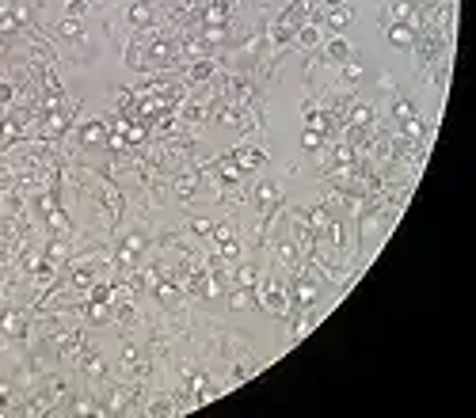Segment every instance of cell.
<instances>
[{
    "mask_svg": "<svg viewBox=\"0 0 476 418\" xmlns=\"http://www.w3.org/2000/svg\"><path fill=\"white\" fill-rule=\"evenodd\" d=\"M389 42H392V46H400V50H404V46H411V42H415V31H411V23H396V27L389 31Z\"/></svg>",
    "mask_w": 476,
    "mask_h": 418,
    "instance_id": "cell-1",
    "label": "cell"
},
{
    "mask_svg": "<svg viewBox=\"0 0 476 418\" xmlns=\"http://www.w3.org/2000/svg\"><path fill=\"white\" fill-rule=\"evenodd\" d=\"M259 164H263V152L259 149H237V167L251 171V167H259Z\"/></svg>",
    "mask_w": 476,
    "mask_h": 418,
    "instance_id": "cell-2",
    "label": "cell"
},
{
    "mask_svg": "<svg viewBox=\"0 0 476 418\" xmlns=\"http://www.w3.org/2000/svg\"><path fill=\"white\" fill-rule=\"evenodd\" d=\"M80 141H88V145H99V141H107V129H103V122H88V126L80 129Z\"/></svg>",
    "mask_w": 476,
    "mask_h": 418,
    "instance_id": "cell-3",
    "label": "cell"
},
{
    "mask_svg": "<svg viewBox=\"0 0 476 418\" xmlns=\"http://www.w3.org/2000/svg\"><path fill=\"white\" fill-rule=\"evenodd\" d=\"M0 327H4V334H15V338H19V334L27 331V323H23V316H15V312H4V320H0Z\"/></svg>",
    "mask_w": 476,
    "mask_h": 418,
    "instance_id": "cell-4",
    "label": "cell"
},
{
    "mask_svg": "<svg viewBox=\"0 0 476 418\" xmlns=\"http://www.w3.org/2000/svg\"><path fill=\"white\" fill-rule=\"evenodd\" d=\"M328 57H332V61H347V57H351V46H347L343 38H336V42L328 46Z\"/></svg>",
    "mask_w": 476,
    "mask_h": 418,
    "instance_id": "cell-5",
    "label": "cell"
},
{
    "mask_svg": "<svg viewBox=\"0 0 476 418\" xmlns=\"http://www.w3.org/2000/svg\"><path fill=\"white\" fill-rule=\"evenodd\" d=\"M297 42H301V46H316V42H320V31H316V27H301Z\"/></svg>",
    "mask_w": 476,
    "mask_h": 418,
    "instance_id": "cell-6",
    "label": "cell"
},
{
    "mask_svg": "<svg viewBox=\"0 0 476 418\" xmlns=\"http://www.w3.org/2000/svg\"><path fill=\"white\" fill-rule=\"evenodd\" d=\"M347 23H351V11H347V8H336V11H332V27H336V31H339V27H347Z\"/></svg>",
    "mask_w": 476,
    "mask_h": 418,
    "instance_id": "cell-7",
    "label": "cell"
},
{
    "mask_svg": "<svg viewBox=\"0 0 476 418\" xmlns=\"http://www.w3.org/2000/svg\"><path fill=\"white\" fill-rule=\"evenodd\" d=\"M301 145H305V149H320V133H316V129H305Z\"/></svg>",
    "mask_w": 476,
    "mask_h": 418,
    "instance_id": "cell-8",
    "label": "cell"
},
{
    "mask_svg": "<svg viewBox=\"0 0 476 418\" xmlns=\"http://www.w3.org/2000/svg\"><path fill=\"white\" fill-rule=\"evenodd\" d=\"M267 308H271V312H286V300H282V293H271V297H267Z\"/></svg>",
    "mask_w": 476,
    "mask_h": 418,
    "instance_id": "cell-9",
    "label": "cell"
},
{
    "mask_svg": "<svg viewBox=\"0 0 476 418\" xmlns=\"http://www.w3.org/2000/svg\"><path fill=\"white\" fill-rule=\"evenodd\" d=\"M274 198H278V190H274V186H259V202H267V205H271Z\"/></svg>",
    "mask_w": 476,
    "mask_h": 418,
    "instance_id": "cell-10",
    "label": "cell"
},
{
    "mask_svg": "<svg viewBox=\"0 0 476 418\" xmlns=\"http://www.w3.org/2000/svg\"><path fill=\"white\" fill-rule=\"evenodd\" d=\"M210 69H214V65H195V69H191V76H195V80H206V76H210Z\"/></svg>",
    "mask_w": 476,
    "mask_h": 418,
    "instance_id": "cell-11",
    "label": "cell"
},
{
    "mask_svg": "<svg viewBox=\"0 0 476 418\" xmlns=\"http://www.w3.org/2000/svg\"><path fill=\"white\" fill-rule=\"evenodd\" d=\"M84 8H88V0H73V4H69V19H73V15H84Z\"/></svg>",
    "mask_w": 476,
    "mask_h": 418,
    "instance_id": "cell-12",
    "label": "cell"
},
{
    "mask_svg": "<svg viewBox=\"0 0 476 418\" xmlns=\"http://www.w3.org/2000/svg\"><path fill=\"white\" fill-rule=\"evenodd\" d=\"M251 304V293H237V297H233V308H248Z\"/></svg>",
    "mask_w": 476,
    "mask_h": 418,
    "instance_id": "cell-13",
    "label": "cell"
},
{
    "mask_svg": "<svg viewBox=\"0 0 476 418\" xmlns=\"http://www.w3.org/2000/svg\"><path fill=\"white\" fill-rule=\"evenodd\" d=\"M343 73H347V80H358V76H362V65H347V69H343Z\"/></svg>",
    "mask_w": 476,
    "mask_h": 418,
    "instance_id": "cell-14",
    "label": "cell"
},
{
    "mask_svg": "<svg viewBox=\"0 0 476 418\" xmlns=\"http://www.w3.org/2000/svg\"><path fill=\"white\" fill-rule=\"evenodd\" d=\"M396 15H400V19H408V15H411V4H408V0H400V4H396Z\"/></svg>",
    "mask_w": 476,
    "mask_h": 418,
    "instance_id": "cell-15",
    "label": "cell"
},
{
    "mask_svg": "<svg viewBox=\"0 0 476 418\" xmlns=\"http://www.w3.org/2000/svg\"><path fill=\"white\" fill-rule=\"evenodd\" d=\"M396 114H400V118H411V103H404V99H400V103H396Z\"/></svg>",
    "mask_w": 476,
    "mask_h": 418,
    "instance_id": "cell-16",
    "label": "cell"
},
{
    "mask_svg": "<svg viewBox=\"0 0 476 418\" xmlns=\"http://www.w3.org/2000/svg\"><path fill=\"white\" fill-rule=\"evenodd\" d=\"M255 281V270H240V285H251Z\"/></svg>",
    "mask_w": 476,
    "mask_h": 418,
    "instance_id": "cell-17",
    "label": "cell"
},
{
    "mask_svg": "<svg viewBox=\"0 0 476 418\" xmlns=\"http://www.w3.org/2000/svg\"><path fill=\"white\" fill-rule=\"evenodd\" d=\"M0 350H4V338H0Z\"/></svg>",
    "mask_w": 476,
    "mask_h": 418,
    "instance_id": "cell-18",
    "label": "cell"
}]
</instances>
